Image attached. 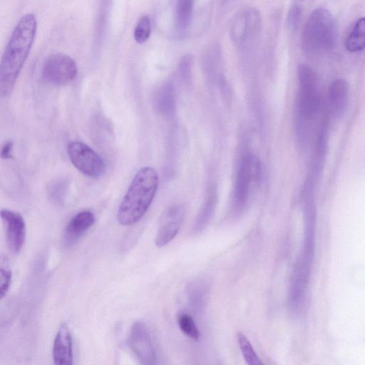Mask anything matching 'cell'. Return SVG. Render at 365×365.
Masks as SVG:
<instances>
[{
    "label": "cell",
    "instance_id": "cell-1",
    "mask_svg": "<svg viewBox=\"0 0 365 365\" xmlns=\"http://www.w3.org/2000/svg\"><path fill=\"white\" fill-rule=\"evenodd\" d=\"M36 30L37 21L33 14H25L16 24L0 64L1 97L7 98L12 93L34 43Z\"/></svg>",
    "mask_w": 365,
    "mask_h": 365
},
{
    "label": "cell",
    "instance_id": "cell-2",
    "mask_svg": "<svg viewBox=\"0 0 365 365\" xmlns=\"http://www.w3.org/2000/svg\"><path fill=\"white\" fill-rule=\"evenodd\" d=\"M158 175L152 167L141 168L133 177L118 207L117 220L123 226L137 223L150 207L158 187Z\"/></svg>",
    "mask_w": 365,
    "mask_h": 365
},
{
    "label": "cell",
    "instance_id": "cell-3",
    "mask_svg": "<svg viewBox=\"0 0 365 365\" xmlns=\"http://www.w3.org/2000/svg\"><path fill=\"white\" fill-rule=\"evenodd\" d=\"M299 89L297 96V130L302 146L306 145L310 138L312 121L320 108L318 78L314 71L307 64L297 68Z\"/></svg>",
    "mask_w": 365,
    "mask_h": 365
},
{
    "label": "cell",
    "instance_id": "cell-4",
    "mask_svg": "<svg viewBox=\"0 0 365 365\" xmlns=\"http://www.w3.org/2000/svg\"><path fill=\"white\" fill-rule=\"evenodd\" d=\"M337 41L336 22L326 8L314 9L308 17L301 37L302 47L309 55L329 52Z\"/></svg>",
    "mask_w": 365,
    "mask_h": 365
},
{
    "label": "cell",
    "instance_id": "cell-5",
    "mask_svg": "<svg viewBox=\"0 0 365 365\" xmlns=\"http://www.w3.org/2000/svg\"><path fill=\"white\" fill-rule=\"evenodd\" d=\"M262 27V17L258 9L247 7L236 14L230 29L232 42L240 48H247L258 36Z\"/></svg>",
    "mask_w": 365,
    "mask_h": 365
},
{
    "label": "cell",
    "instance_id": "cell-6",
    "mask_svg": "<svg viewBox=\"0 0 365 365\" xmlns=\"http://www.w3.org/2000/svg\"><path fill=\"white\" fill-rule=\"evenodd\" d=\"M68 157L73 165L83 175L93 178L101 177L106 171L103 159L88 145L77 140L66 147Z\"/></svg>",
    "mask_w": 365,
    "mask_h": 365
},
{
    "label": "cell",
    "instance_id": "cell-7",
    "mask_svg": "<svg viewBox=\"0 0 365 365\" xmlns=\"http://www.w3.org/2000/svg\"><path fill=\"white\" fill-rule=\"evenodd\" d=\"M78 73L76 62L69 56L56 53L50 55L41 67V78L47 83L64 86L73 81Z\"/></svg>",
    "mask_w": 365,
    "mask_h": 365
},
{
    "label": "cell",
    "instance_id": "cell-8",
    "mask_svg": "<svg viewBox=\"0 0 365 365\" xmlns=\"http://www.w3.org/2000/svg\"><path fill=\"white\" fill-rule=\"evenodd\" d=\"M260 171V163L257 156L249 153L242 158L234 190L233 203L235 212H240L245 207L251 184L258 180Z\"/></svg>",
    "mask_w": 365,
    "mask_h": 365
},
{
    "label": "cell",
    "instance_id": "cell-9",
    "mask_svg": "<svg viewBox=\"0 0 365 365\" xmlns=\"http://www.w3.org/2000/svg\"><path fill=\"white\" fill-rule=\"evenodd\" d=\"M128 345L140 364L152 365L157 363L155 349L150 332L143 322L136 321L132 324Z\"/></svg>",
    "mask_w": 365,
    "mask_h": 365
},
{
    "label": "cell",
    "instance_id": "cell-10",
    "mask_svg": "<svg viewBox=\"0 0 365 365\" xmlns=\"http://www.w3.org/2000/svg\"><path fill=\"white\" fill-rule=\"evenodd\" d=\"M185 209L180 205L168 207L162 214L155 238L158 247H163L172 241L180 229Z\"/></svg>",
    "mask_w": 365,
    "mask_h": 365
},
{
    "label": "cell",
    "instance_id": "cell-11",
    "mask_svg": "<svg viewBox=\"0 0 365 365\" xmlns=\"http://www.w3.org/2000/svg\"><path fill=\"white\" fill-rule=\"evenodd\" d=\"M1 219L5 227L8 248L13 254H18L26 239L25 221L21 214L8 209H1Z\"/></svg>",
    "mask_w": 365,
    "mask_h": 365
},
{
    "label": "cell",
    "instance_id": "cell-12",
    "mask_svg": "<svg viewBox=\"0 0 365 365\" xmlns=\"http://www.w3.org/2000/svg\"><path fill=\"white\" fill-rule=\"evenodd\" d=\"M349 88L347 81L341 78H336L328 89V112L335 118L344 115L349 104Z\"/></svg>",
    "mask_w": 365,
    "mask_h": 365
},
{
    "label": "cell",
    "instance_id": "cell-13",
    "mask_svg": "<svg viewBox=\"0 0 365 365\" xmlns=\"http://www.w3.org/2000/svg\"><path fill=\"white\" fill-rule=\"evenodd\" d=\"M52 356L55 364H73L72 336L68 327L65 323L61 324L54 338Z\"/></svg>",
    "mask_w": 365,
    "mask_h": 365
},
{
    "label": "cell",
    "instance_id": "cell-14",
    "mask_svg": "<svg viewBox=\"0 0 365 365\" xmlns=\"http://www.w3.org/2000/svg\"><path fill=\"white\" fill-rule=\"evenodd\" d=\"M95 215L91 210L76 213L67 223L64 242L67 245L75 244L95 223Z\"/></svg>",
    "mask_w": 365,
    "mask_h": 365
},
{
    "label": "cell",
    "instance_id": "cell-15",
    "mask_svg": "<svg viewBox=\"0 0 365 365\" xmlns=\"http://www.w3.org/2000/svg\"><path fill=\"white\" fill-rule=\"evenodd\" d=\"M154 105L156 110L163 115H170L173 113L175 108V95L172 83H165L156 91Z\"/></svg>",
    "mask_w": 365,
    "mask_h": 365
},
{
    "label": "cell",
    "instance_id": "cell-16",
    "mask_svg": "<svg viewBox=\"0 0 365 365\" xmlns=\"http://www.w3.org/2000/svg\"><path fill=\"white\" fill-rule=\"evenodd\" d=\"M207 284L202 280L190 282L186 288L187 299L190 309L200 312L205 306L208 297Z\"/></svg>",
    "mask_w": 365,
    "mask_h": 365
},
{
    "label": "cell",
    "instance_id": "cell-17",
    "mask_svg": "<svg viewBox=\"0 0 365 365\" xmlns=\"http://www.w3.org/2000/svg\"><path fill=\"white\" fill-rule=\"evenodd\" d=\"M345 47L351 53H356L365 48V17L359 19L347 35Z\"/></svg>",
    "mask_w": 365,
    "mask_h": 365
},
{
    "label": "cell",
    "instance_id": "cell-18",
    "mask_svg": "<svg viewBox=\"0 0 365 365\" xmlns=\"http://www.w3.org/2000/svg\"><path fill=\"white\" fill-rule=\"evenodd\" d=\"M195 0H177L175 6V27L177 31L183 32L190 26Z\"/></svg>",
    "mask_w": 365,
    "mask_h": 365
},
{
    "label": "cell",
    "instance_id": "cell-19",
    "mask_svg": "<svg viewBox=\"0 0 365 365\" xmlns=\"http://www.w3.org/2000/svg\"><path fill=\"white\" fill-rule=\"evenodd\" d=\"M216 202L215 195L213 192L210 193L206 198L194 222L192 227V232L194 234L200 233L207 226L214 213Z\"/></svg>",
    "mask_w": 365,
    "mask_h": 365
},
{
    "label": "cell",
    "instance_id": "cell-20",
    "mask_svg": "<svg viewBox=\"0 0 365 365\" xmlns=\"http://www.w3.org/2000/svg\"><path fill=\"white\" fill-rule=\"evenodd\" d=\"M307 0H293L286 17V26L289 31H295L301 24L303 16V4Z\"/></svg>",
    "mask_w": 365,
    "mask_h": 365
},
{
    "label": "cell",
    "instance_id": "cell-21",
    "mask_svg": "<svg viewBox=\"0 0 365 365\" xmlns=\"http://www.w3.org/2000/svg\"><path fill=\"white\" fill-rule=\"evenodd\" d=\"M238 345L242 354L249 365H260L263 364L260 358L254 349L249 339L243 333H238L237 336Z\"/></svg>",
    "mask_w": 365,
    "mask_h": 365
},
{
    "label": "cell",
    "instance_id": "cell-22",
    "mask_svg": "<svg viewBox=\"0 0 365 365\" xmlns=\"http://www.w3.org/2000/svg\"><path fill=\"white\" fill-rule=\"evenodd\" d=\"M68 183L63 179H56L51 182L48 186V197L51 200L58 205H62L64 202Z\"/></svg>",
    "mask_w": 365,
    "mask_h": 365
},
{
    "label": "cell",
    "instance_id": "cell-23",
    "mask_svg": "<svg viewBox=\"0 0 365 365\" xmlns=\"http://www.w3.org/2000/svg\"><path fill=\"white\" fill-rule=\"evenodd\" d=\"M177 322L184 334L194 340L199 339L200 331L192 316L185 312H180L177 317Z\"/></svg>",
    "mask_w": 365,
    "mask_h": 365
},
{
    "label": "cell",
    "instance_id": "cell-24",
    "mask_svg": "<svg viewBox=\"0 0 365 365\" xmlns=\"http://www.w3.org/2000/svg\"><path fill=\"white\" fill-rule=\"evenodd\" d=\"M151 34V21L148 16H142L134 29V38L138 43L148 41Z\"/></svg>",
    "mask_w": 365,
    "mask_h": 365
},
{
    "label": "cell",
    "instance_id": "cell-25",
    "mask_svg": "<svg viewBox=\"0 0 365 365\" xmlns=\"http://www.w3.org/2000/svg\"><path fill=\"white\" fill-rule=\"evenodd\" d=\"M192 65L193 56L190 53L185 55L179 62L178 74L180 78L185 82L189 81L191 78Z\"/></svg>",
    "mask_w": 365,
    "mask_h": 365
},
{
    "label": "cell",
    "instance_id": "cell-26",
    "mask_svg": "<svg viewBox=\"0 0 365 365\" xmlns=\"http://www.w3.org/2000/svg\"><path fill=\"white\" fill-rule=\"evenodd\" d=\"M12 273L7 264L1 265L0 277V297L2 299L7 293L11 282Z\"/></svg>",
    "mask_w": 365,
    "mask_h": 365
},
{
    "label": "cell",
    "instance_id": "cell-27",
    "mask_svg": "<svg viewBox=\"0 0 365 365\" xmlns=\"http://www.w3.org/2000/svg\"><path fill=\"white\" fill-rule=\"evenodd\" d=\"M14 143L11 140H6L1 148V158L9 160L13 157Z\"/></svg>",
    "mask_w": 365,
    "mask_h": 365
},
{
    "label": "cell",
    "instance_id": "cell-28",
    "mask_svg": "<svg viewBox=\"0 0 365 365\" xmlns=\"http://www.w3.org/2000/svg\"><path fill=\"white\" fill-rule=\"evenodd\" d=\"M222 1H223V2H226V1H228V0H222Z\"/></svg>",
    "mask_w": 365,
    "mask_h": 365
}]
</instances>
